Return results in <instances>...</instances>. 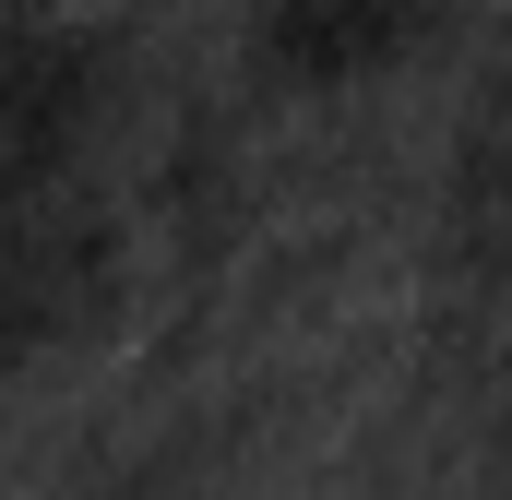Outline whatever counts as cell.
<instances>
[{"label":"cell","instance_id":"1","mask_svg":"<svg viewBox=\"0 0 512 500\" xmlns=\"http://www.w3.org/2000/svg\"><path fill=\"white\" fill-rule=\"evenodd\" d=\"M453 0H239V48L274 96H370L393 84L429 36H441Z\"/></svg>","mask_w":512,"mask_h":500},{"label":"cell","instance_id":"2","mask_svg":"<svg viewBox=\"0 0 512 500\" xmlns=\"http://www.w3.org/2000/svg\"><path fill=\"white\" fill-rule=\"evenodd\" d=\"M96 108H108V36L60 24V12H24L12 48H0V155H12V203L24 215H48V191L96 143Z\"/></svg>","mask_w":512,"mask_h":500}]
</instances>
